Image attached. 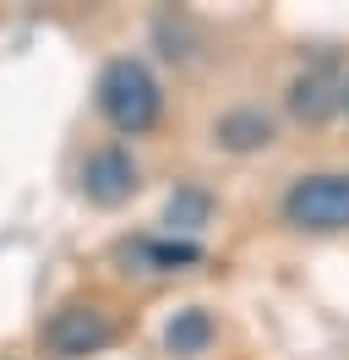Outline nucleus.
Segmentation results:
<instances>
[{
  "label": "nucleus",
  "mask_w": 349,
  "mask_h": 360,
  "mask_svg": "<svg viewBox=\"0 0 349 360\" xmlns=\"http://www.w3.org/2000/svg\"><path fill=\"white\" fill-rule=\"evenodd\" d=\"M109 338H115V322H109L99 306H61V311L44 322V344L55 355L77 360V355H99Z\"/></svg>",
  "instance_id": "nucleus-4"
},
{
  "label": "nucleus",
  "mask_w": 349,
  "mask_h": 360,
  "mask_svg": "<svg viewBox=\"0 0 349 360\" xmlns=\"http://www.w3.org/2000/svg\"><path fill=\"white\" fill-rule=\"evenodd\" d=\"M344 104V82H338V66L333 60H317V66H305L295 82H289V110L300 115V120H327V115Z\"/></svg>",
  "instance_id": "nucleus-5"
},
{
  "label": "nucleus",
  "mask_w": 349,
  "mask_h": 360,
  "mask_svg": "<svg viewBox=\"0 0 349 360\" xmlns=\"http://www.w3.org/2000/svg\"><path fill=\"white\" fill-rule=\"evenodd\" d=\"M208 213H213V197L196 191V186H180L170 197V213H164V219H170V229H202Z\"/></svg>",
  "instance_id": "nucleus-8"
},
{
  "label": "nucleus",
  "mask_w": 349,
  "mask_h": 360,
  "mask_svg": "<svg viewBox=\"0 0 349 360\" xmlns=\"http://www.w3.org/2000/svg\"><path fill=\"white\" fill-rule=\"evenodd\" d=\"M213 316L202 311V306H186V311L170 316V328H164V349H170L174 360H196L208 355V344H213Z\"/></svg>",
  "instance_id": "nucleus-6"
},
{
  "label": "nucleus",
  "mask_w": 349,
  "mask_h": 360,
  "mask_svg": "<svg viewBox=\"0 0 349 360\" xmlns=\"http://www.w3.org/2000/svg\"><path fill=\"white\" fill-rule=\"evenodd\" d=\"M284 219L311 235H333L349 229V175L327 169V175H300L284 191Z\"/></svg>",
  "instance_id": "nucleus-2"
},
{
  "label": "nucleus",
  "mask_w": 349,
  "mask_h": 360,
  "mask_svg": "<svg viewBox=\"0 0 349 360\" xmlns=\"http://www.w3.org/2000/svg\"><path fill=\"white\" fill-rule=\"evenodd\" d=\"M344 110H349V82H344Z\"/></svg>",
  "instance_id": "nucleus-10"
},
{
  "label": "nucleus",
  "mask_w": 349,
  "mask_h": 360,
  "mask_svg": "<svg viewBox=\"0 0 349 360\" xmlns=\"http://www.w3.org/2000/svg\"><path fill=\"white\" fill-rule=\"evenodd\" d=\"M137 251H142V257H148L153 268H186V262H196V257H202V246H196V240H137Z\"/></svg>",
  "instance_id": "nucleus-9"
},
{
  "label": "nucleus",
  "mask_w": 349,
  "mask_h": 360,
  "mask_svg": "<svg viewBox=\"0 0 349 360\" xmlns=\"http://www.w3.org/2000/svg\"><path fill=\"white\" fill-rule=\"evenodd\" d=\"M218 142L229 148V153H251V148H267L273 142V120L262 110H229L218 120Z\"/></svg>",
  "instance_id": "nucleus-7"
},
{
  "label": "nucleus",
  "mask_w": 349,
  "mask_h": 360,
  "mask_svg": "<svg viewBox=\"0 0 349 360\" xmlns=\"http://www.w3.org/2000/svg\"><path fill=\"white\" fill-rule=\"evenodd\" d=\"M99 110L120 136H148L158 126V115H164V88L142 60L120 55V60H109L99 71Z\"/></svg>",
  "instance_id": "nucleus-1"
},
{
  "label": "nucleus",
  "mask_w": 349,
  "mask_h": 360,
  "mask_svg": "<svg viewBox=\"0 0 349 360\" xmlns=\"http://www.w3.org/2000/svg\"><path fill=\"white\" fill-rule=\"evenodd\" d=\"M142 186V169H137V158L120 148V142H104V148H93L82 164V197L99 207H120Z\"/></svg>",
  "instance_id": "nucleus-3"
}]
</instances>
